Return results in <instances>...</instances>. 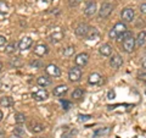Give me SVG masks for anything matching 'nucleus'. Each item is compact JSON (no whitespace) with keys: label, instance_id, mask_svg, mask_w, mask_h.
Masks as SVG:
<instances>
[{"label":"nucleus","instance_id":"obj_1","mask_svg":"<svg viewBox=\"0 0 146 138\" xmlns=\"http://www.w3.org/2000/svg\"><path fill=\"white\" fill-rule=\"evenodd\" d=\"M125 31H127V26L124 23H122V22H118V23H116L115 27L110 31V38L111 39H118V37Z\"/></svg>","mask_w":146,"mask_h":138},{"label":"nucleus","instance_id":"obj_2","mask_svg":"<svg viewBox=\"0 0 146 138\" xmlns=\"http://www.w3.org/2000/svg\"><path fill=\"white\" fill-rule=\"evenodd\" d=\"M113 11V5L110 3H102L101 7H100L99 10V17L100 18H107L110 15H111V12Z\"/></svg>","mask_w":146,"mask_h":138},{"label":"nucleus","instance_id":"obj_3","mask_svg":"<svg viewBox=\"0 0 146 138\" xmlns=\"http://www.w3.org/2000/svg\"><path fill=\"white\" fill-rule=\"evenodd\" d=\"M122 44H123V49H124L125 53H131L135 48V39L133 38V36H129L125 39L122 40Z\"/></svg>","mask_w":146,"mask_h":138},{"label":"nucleus","instance_id":"obj_4","mask_svg":"<svg viewBox=\"0 0 146 138\" xmlns=\"http://www.w3.org/2000/svg\"><path fill=\"white\" fill-rule=\"evenodd\" d=\"M63 39V31L60 28V27H56L54 28L52 32L50 33V40L51 43H58Z\"/></svg>","mask_w":146,"mask_h":138},{"label":"nucleus","instance_id":"obj_5","mask_svg":"<svg viewBox=\"0 0 146 138\" xmlns=\"http://www.w3.org/2000/svg\"><path fill=\"white\" fill-rule=\"evenodd\" d=\"M68 78H70V81H72V82L80 81V78H82V70L79 68V66H74V67L71 68L70 72H68Z\"/></svg>","mask_w":146,"mask_h":138},{"label":"nucleus","instance_id":"obj_6","mask_svg":"<svg viewBox=\"0 0 146 138\" xmlns=\"http://www.w3.org/2000/svg\"><path fill=\"white\" fill-rule=\"evenodd\" d=\"M88 61H89V55L86 54V53H80V54L77 55L76 59H74L76 65L79 66V67L85 66L86 64H88Z\"/></svg>","mask_w":146,"mask_h":138},{"label":"nucleus","instance_id":"obj_7","mask_svg":"<svg viewBox=\"0 0 146 138\" xmlns=\"http://www.w3.org/2000/svg\"><path fill=\"white\" fill-rule=\"evenodd\" d=\"M134 16H135V12H134L133 9H130V7L124 9V10L122 11V13H121L122 20L125 21V22H131L134 20Z\"/></svg>","mask_w":146,"mask_h":138},{"label":"nucleus","instance_id":"obj_8","mask_svg":"<svg viewBox=\"0 0 146 138\" xmlns=\"http://www.w3.org/2000/svg\"><path fill=\"white\" fill-rule=\"evenodd\" d=\"M32 96H33V99L36 100V102H43V100H46L49 98V93L45 89H39L34 92L33 94H32Z\"/></svg>","mask_w":146,"mask_h":138},{"label":"nucleus","instance_id":"obj_9","mask_svg":"<svg viewBox=\"0 0 146 138\" xmlns=\"http://www.w3.org/2000/svg\"><path fill=\"white\" fill-rule=\"evenodd\" d=\"M110 65H111L112 68H115V70H118L122 65H123V59L121 55H113L111 58V60H110Z\"/></svg>","mask_w":146,"mask_h":138},{"label":"nucleus","instance_id":"obj_10","mask_svg":"<svg viewBox=\"0 0 146 138\" xmlns=\"http://www.w3.org/2000/svg\"><path fill=\"white\" fill-rule=\"evenodd\" d=\"M45 70H46V73L49 76H52V77H60L61 76V68L56 65H48Z\"/></svg>","mask_w":146,"mask_h":138},{"label":"nucleus","instance_id":"obj_11","mask_svg":"<svg viewBox=\"0 0 146 138\" xmlns=\"http://www.w3.org/2000/svg\"><path fill=\"white\" fill-rule=\"evenodd\" d=\"M90 27L86 25V23H80L77 26V28H76V34L78 36V37H86V33H88V31H89Z\"/></svg>","mask_w":146,"mask_h":138},{"label":"nucleus","instance_id":"obj_12","mask_svg":"<svg viewBox=\"0 0 146 138\" xmlns=\"http://www.w3.org/2000/svg\"><path fill=\"white\" fill-rule=\"evenodd\" d=\"M95 12H96V3L95 1H89L88 5H86V7H85V10H84L85 16L90 17V16H93Z\"/></svg>","mask_w":146,"mask_h":138},{"label":"nucleus","instance_id":"obj_13","mask_svg":"<svg viewBox=\"0 0 146 138\" xmlns=\"http://www.w3.org/2000/svg\"><path fill=\"white\" fill-rule=\"evenodd\" d=\"M32 43H33L32 38H29V37H25V38H22L20 40V43H18V47H20L21 50H27V49L31 48Z\"/></svg>","mask_w":146,"mask_h":138},{"label":"nucleus","instance_id":"obj_14","mask_svg":"<svg viewBox=\"0 0 146 138\" xmlns=\"http://www.w3.org/2000/svg\"><path fill=\"white\" fill-rule=\"evenodd\" d=\"M68 92V87L66 84H60L56 88H54V95L55 96H63Z\"/></svg>","mask_w":146,"mask_h":138},{"label":"nucleus","instance_id":"obj_15","mask_svg":"<svg viewBox=\"0 0 146 138\" xmlns=\"http://www.w3.org/2000/svg\"><path fill=\"white\" fill-rule=\"evenodd\" d=\"M48 52H49L48 45H45V44H39V45H36L35 49H34V54L38 55V56H44V55L48 54Z\"/></svg>","mask_w":146,"mask_h":138},{"label":"nucleus","instance_id":"obj_16","mask_svg":"<svg viewBox=\"0 0 146 138\" xmlns=\"http://www.w3.org/2000/svg\"><path fill=\"white\" fill-rule=\"evenodd\" d=\"M99 53L102 55V56H111L112 54V47L110 44H102L101 47L99 49Z\"/></svg>","mask_w":146,"mask_h":138},{"label":"nucleus","instance_id":"obj_17","mask_svg":"<svg viewBox=\"0 0 146 138\" xmlns=\"http://www.w3.org/2000/svg\"><path fill=\"white\" fill-rule=\"evenodd\" d=\"M111 133V127H102L94 132V137H106Z\"/></svg>","mask_w":146,"mask_h":138},{"label":"nucleus","instance_id":"obj_18","mask_svg":"<svg viewBox=\"0 0 146 138\" xmlns=\"http://www.w3.org/2000/svg\"><path fill=\"white\" fill-rule=\"evenodd\" d=\"M36 83H38L40 87H44L45 88V87L51 84V80H50L48 76H40V77L36 78Z\"/></svg>","mask_w":146,"mask_h":138},{"label":"nucleus","instance_id":"obj_19","mask_svg":"<svg viewBox=\"0 0 146 138\" xmlns=\"http://www.w3.org/2000/svg\"><path fill=\"white\" fill-rule=\"evenodd\" d=\"M0 105L4 108H10L13 105V99L11 96H3V98H0Z\"/></svg>","mask_w":146,"mask_h":138},{"label":"nucleus","instance_id":"obj_20","mask_svg":"<svg viewBox=\"0 0 146 138\" xmlns=\"http://www.w3.org/2000/svg\"><path fill=\"white\" fill-rule=\"evenodd\" d=\"M145 38H146V32H144V31L139 32V34L135 39V47H141V45L145 43Z\"/></svg>","mask_w":146,"mask_h":138},{"label":"nucleus","instance_id":"obj_21","mask_svg":"<svg viewBox=\"0 0 146 138\" xmlns=\"http://www.w3.org/2000/svg\"><path fill=\"white\" fill-rule=\"evenodd\" d=\"M99 31L96 28H94V27H90L89 31H88V33H86V38L90 39V40H93V39H98L99 38Z\"/></svg>","mask_w":146,"mask_h":138},{"label":"nucleus","instance_id":"obj_22","mask_svg":"<svg viewBox=\"0 0 146 138\" xmlns=\"http://www.w3.org/2000/svg\"><path fill=\"white\" fill-rule=\"evenodd\" d=\"M101 76L99 75V73H96V72H94V73H91V75L89 76V80H88V82L90 84H98V83H100L101 82Z\"/></svg>","mask_w":146,"mask_h":138},{"label":"nucleus","instance_id":"obj_23","mask_svg":"<svg viewBox=\"0 0 146 138\" xmlns=\"http://www.w3.org/2000/svg\"><path fill=\"white\" fill-rule=\"evenodd\" d=\"M31 131L33 133H39V132H43L44 131V125L39 122H34V123H31Z\"/></svg>","mask_w":146,"mask_h":138},{"label":"nucleus","instance_id":"obj_24","mask_svg":"<svg viewBox=\"0 0 146 138\" xmlns=\"http://www.w3.org/2000/svg\"><path fill=\"white\" fill-rule=\"evenodd\" d=\"M83 94H84V90L82 89V88H77V89H74L73 90V93H72V98L73 99H80L82 96H83Z\"/></svg>","mask_w":146,"mask_h":138},{"label":"nucleus","instance_id":"obj_25","mask_svg":"<svg viewBox=\"0 0 146 138\" xmlns=\"http://www.w3.org/2000/svg\"><path fill=\"white\" fill-rule=\"evenodd\" d=\"M7 12H9V5L5 1L0 0V15H5Z\"/></svg>","mask_w":146,"mask_h":138},{"label":"nucleus","instance_id":"obj_26","mask_svg":"<svg viewBox=\"0 0 146 138\" xmlns=\"http://www.w3.org/2000/svg\"><path fill=\"white\" fill-rule=\"evenodd\" d=\"M13 135L18 136L20 138H23L26 136V131H25L23 127H16L15 130H13Z\"/></svg>","mask_w":146,"mask_h":138},{"label":"nucleus","instance_id":"obj_27","mask_svg":"<svg viewBox=\"0 0 146 138\" xmlns=\"http://www.w3.org/2000/svg\"><path fill=\"white\" fill-rule=\"evenodd\" d=\"M16 48H17V44H16V43H10V44L6 45L5 52H6L7 54H12V53L16 52Z\"/></svg>","mask_w":146,"mask_h":138},{"label":"nucleus","instance_id":"obj_28","mask_svg":"<svg viewBox=\"0 0 146 138\" xmlns=\"http://www.w3.org/2000/svg\"><path fill=\"white\" fill-rule=\"evenodd\" d=\"M15 121H16V123H18V125H21V123H23L25 121H26V116L23 114H15Z\"/></svg>","mask_w":146,"mask_h":138},{"label":"nucleus","instance_id":"obj_29","mask_svg":"<svg viewBox=\"0 0 146 138\" xmlns=\"http://www.w3.org/2000/svg\"><path fill=\"white\" fill-rule=\"evenodd\" d=\"M76 52V48L74 47H67L65 50H63V55L65 56H71V55H73Z\"/></svg>","mask_w":146,"mask_h":138},{"label":"nucleus","instance_id":"obj_30","mask_svg":"<svg viewBox=\"0 0 146 138\" xmlns=\"http://www.w3.org/2000/svg\"><path fill=\"white\" fill-rule=\"evenodd\" d=\"M91 119V115H78V121L79 122H85V121H89Z\"/></svg>","mask_w":146,"mask_h":138},{"label":"nucleus","instance_id":"obj_31","mask_svg":"<svg viewBox=\"0 0 146 138\" xmlns=\"http://www.w3.org/2000/svg\"><path fill=\"white\" fill-rule=\"evenodd\" d=\"M129 36H133V34H131V32H129V31H125V32H123V33L119 36V37H118V39H119V40H123V39H125L127 38V37H129Z\"/></svg>","mask_w":146,"mask_h":138},{"label":"nucleus","instance_id":"obj_32","mask_svg":"<svg viewBox=\"0 0 146 138\" xmlns=\"http://www.w3.org/2000/svg\"><path fill=\"white\" fill-rule=\"evenodd\" d=\"M80 1L82 0H68V5H70L71 7H76V6L79 5Z\"/></svg>","mask_w":146,"mask_h":138},{"label":"nucleus","instance_id":"obj_33","mask_svg":"<svg viewBox=\"0 0 146 138\" xmlns=\"http://www.w3.org/2000/svg\"><path fill=\"white\" fill-rule=\"evenodd\" d=\"M7 43V39H6V37H4V36H0V49H3L4 47H5V44Z\"/></svg>","mask_w":146,"mask_h":138},{"label":"nucleus","instance_id":"obj_34","mask_svg":"<svg viewBox=\"0 0 146 138\" xmlns=\"http://www.w3.org/2000/svg\"><path fill=\"white\" fill-rule=\"evenodd\" d=\"M61 104H62V107L65 110H68L71 108V103L70 102H67V100H61Z\"/></svg>","mask_w":146,"mask_h":138},{"label":"nucleus","instance_id":"obj_35","mask_svg":"<svg viewBox=\"0 0 146 138\" xmlns=\"http://www.w3.org/2000/svg\"><path fill=\"white\" fill-rule=\"evenodd\" d=\"M74 133H77V132H74ZM74 133H73V132L63 133V135L61 136V138H74Z\"/></svg>","mask_w":146,"mask_h":138},{"label":"nucleus","instance_id":"obj_36","mask_svg":"<svg viewBox=\"0 0 146 138\" xmlns=\"http://www.w3.org/2000/svg\"><path fill=\"white\" fill-rule=\"evenodd\" d=\"M107 98H108L110 100L115 99V98H116V92H115V90H110L108 94H107Z\"/></svg>","mask_w":146,"mask_h":138},{"label":"nucleus","instance_id":"obj_37","mask_svg":"<svg viewBox=\"0 0 146 138\" xmlns=\"http://www.w3.org/2000/svg\"><path fill=\"white\" fill-rule=\"evenodd\" d=\"M31 66L34 67V68H39L40 66H42V62H40V61H32L31 62Z\"/></svg>","mask_w":146,"mask_h":138},{"label":"nucleus","instance_id":"obj_38","mask_svg":"<svg viewBox=\"0 0 146 138\" xmlns=\"http://www.w3.org/2000/svg\"><path fill=\"white\" fill-rule=\"evenodd\" d=\"M11 65L12 66L13 65H15V66H20L21 65V61L18 60V58H15V60H11Z\"/></svg>","mask_w":146,"mask_h":138},{"label":"nucleus","instance_id":"obj_39","mask_svg":"<svg viewBox=\"0 0 146 138\" xmlns=\"http://www.w3.org/2000/svg\"><path fill=\"white\" fill-rule=\"evenodd\" d=\"M140 12L141 13H145V15H146V3L145 4H141V5H140Z\"/></svg>","mask_w":146,"mask_h":138},{"label":"nucleus","instance_id":"obj_40","mask_svg":"<svg viewBox=\"0 0 146 138\" xmlns=\"http://www.w3.org/2000/svg\"><path fill=\"white\" fill-rule=\"evenodd\" d=\"M141 66H143L144 68H146V56L143 59V61H141Z\"/></svg>","mask_w":146,"mask_h":138},{"label":"nucleus","instance_id":"obj_41","mask_svg":"<svg viewBox=\"0 0 146 138\" xmlns=\"http://www.w3.org/2000/svg\"><path fill=\"white\" fill-rule=\"evenodd\" d=\"M139 78H140V80H143V81H145V82H146V73H143V75H140V76H139Z\"/></svg>","mask_w":146,"mask_h":138},{"label":"nucleus","instance_id":"obj_42","mask_svg":"<svg viewBox=\"0 0 146 138\" xmlns=\"http://www.w3.org/2000/svg\"><path fill=\"white\" fill-rule=\"evenodd\" d=\"M3 117H4V114H3V111H1V110H0V121L3 120Z\"/></svg>","mask_w":146,"mask_h":138},{"label":"nucleus","instance_id":"obj_43","mask_svg":"<svg viewBox=\"0 0 146 138\" xmlns=\"http://www.w3.org/2000/svg\"><path fill=\"white\" fill-rule=\"evenodd\" d=\"M9 138H20V137L16 136V135H13V136H11V137H9Z\"/></svg>","mask_w":146,"mask_h":138},{"label":"nucleus","instance_id":"obj_44","mask_svg":"<svg viewBox=\"0 0 146 138\" xmlns=\"http://www.w3.org/2000/svg\"><path fill=\"white\" fill-rule=\"evenodd\" d=\"M1 71H3V64L0 62V72H1Z\"/></svg>","mask_w":146,"mask_h":138},{"label":"nucleus","instance_id":"obj_45","mask_svg":"<svg viewBox=\"0 0 146 138\" xmlns=\"http://www.w3.org/2000/svg\"><path fill=\"white\" fill-rule=\"evenodd\" d=\"M44 1H51V0H44Z\"/></svg>","mask_w":146,"mask_h":138}]
</instances>
